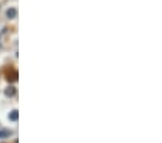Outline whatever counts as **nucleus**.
<instances>
[{"label":"nucleus","mask_w":162,"mask_h":143,"mask_svg":"<svg viewBox=\"0 0 162 143\" xmlns=\"http://www.w3.org/2000/svg\"><path fill=\"white\" fill-rule=\"evenodd\" d=\"M17 16V9L16 7H9L7 12H6V17L7 19H16Z\"/></svg>","instance_id":"f257e3e1"},{"label":"nucleus","mask_w":162,"mask_h":143,"mask_svg":"<svg viewBox=\"0 0 162 143\" xmlns=\"http://www.w3.org/2000/svg\"><path fill=\"white\" fill-rule=\"evenodd\" d=\"M16 92H17V90H16L15 87H12V85L5 90V95H6V97H9V98H10V97H15Z\"/></svg>","instance_id":"f03ea898"},{"label":"nucleus","mask_w":162,"mask_h":143,"mask_svg":"<svg viewBox=\"0 0 162 143\" xmlns=\"http://www.w3.org/2000/svg\"><path fill=\"white\" fill-rule=\"evenodd\" d=\"M6 78H7V81H9V82H15V81L17 80V72H16V71H12L10 74H7V77H6Z\"/></svg>","instance_id":"7ed1b4c3"},{"label":"nucleus","mask_w":162,"mask_h":143,"mask_svg":"<svg viewBox=\"0 0 162 143\" xmlns=\"http://www.w3.org/2000/svg\"><path fill=\"white\" fill-rule=\"evenodd\" d=\"M17 118H19V111H17V110H13V111L9 114V120H12V122H17Z\"/></svg>","instance_id":"20e7f679"},{"label":"nucleus","mask_w":162,"mask_h":143,"mask_svg":"<svg viewBox=\"0 0 162 143\" xmlns=\"http://www.w3.org/2000/svg\"><path fill=\"white\" fill-rule=\"evenodd\" d=\"M10 134H12V132H10V130H7V129H3V130H0V139L9 137Z\"/></svg>","instance_id":"39448f33"}]
</instances>
